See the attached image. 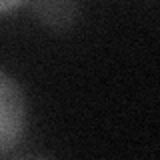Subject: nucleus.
<instances>
[{
  "instance_id": "obj_1",
  "label": "nucleus",
  "mask_w": 160,
  "mask_h": 160,
  "mask_svg": "<svg viewBox=\"0 0 160 160\" xmlns=\"http://www.w3.org/2000/svg\"><path fill=\"white\" fill-rule=\"evenodd\" d=\"M26 128L22 90L8 74L0 72V154L18 146Z\"/></svg>"
},
{
  "instance_id": "obj_2",
  "label": "nucleus",
  "mask_w": 160,
  "mask_h": 160,
  "mask_svg": "<svg viewBox=\"0 0 160 160\" xmlns=\"http://www.w3.org/2000/svg\"><path fill=\"white\" fill-rule=\"evenodd\" d=\"M34 10H36V16L54 30L68 28L76 14L74 0H36Z\"/></svg>"
},
{
  "instance_id": "obj_3",
  "label": "nucleus",
  "mask_w": 160,
  "mask_h": 160,
  "mask_svg": "<svg viewBox=\"0 0 160 160\" xmlns=\"http://www.w3.org/2000/svg\"><path fill=\"white\" fill-rule=\"evenodd\" d=\"M22 2H26V0H0V14L10 12V10H14L16 6H20Z\"/></svg>"
}]
</instances>
